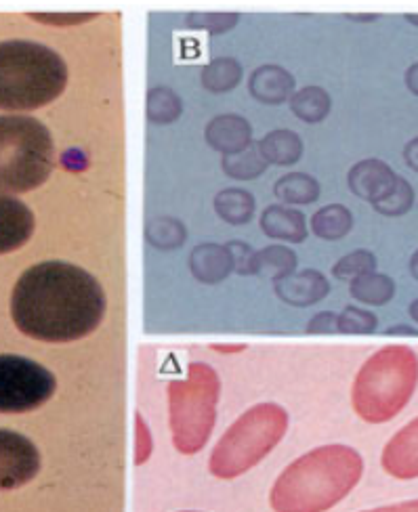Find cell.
<instances>
[{
    "label": "cell",
    "instance_id": "6da1fadb",
    "mask_svg": "<svg viewBox=\"0 0 418 512\" xmlns=\"http://www.w3.org/2000/svg\"><path fill=\"white\" fill-rule=\"evenodd\" d=\"M106 309V292L95 277L64 261L30 267L11 296L15 326L43 343H72L93 334Z\"/></svg>",
    "mask_w": 418,
    "mask_h": 512
},
{
    "label": "cell",
    "instance_id": "d4e9b609",
    "mask_svg": "<svg viewBox=\"0 0 418 512\" xmlns=\"http://www.w3.org/2000/svg\"><path fill=\"white\" fill-rule=\"evenodd\" d=\"M242 72L240 66L234 59H217L208 66L202 74V80L206 84V89L211 91H227L234 89L238 80H240Z\"/></svg>",
    "mask_w": 418,
    "mask_h": 512
},
{
    "label": "cell",
    "instance_id": "2e32d148",
    "mask_svg": "<svg viewBox=\"0 0 418 512\" xmlns=\"http://www.w3.org/2000/svg\"><path fill=\"white\" fill-rule=\"evenodd\" d=\"M192 271L206 284H215L232 271V254L221 246L204 244L192 254Z\"/></svg>",
    "mask_w": 418,
    "mask_h": 512
},
{
    "label": "cell",
    "instance_id": "83f0119b",
    "mask_svg": "<svg viewBox=\"0 0 418 512\" xmlns=\"http://www.w3.org/2000/svg\"><path fill=\"white\" fill-rule=\"evenodd\" d=\"M376 326H379L376 315L360 307H347L337 315V330L343 334H372Z\"/></svg>",
    "mask_w": 418,
    "mask_h": 512
},
{
    "label": "cell",
    "instance_id": "8fae6325",
    "mask_svg": "<svg viewBox=\"0 0 418 512\" xmlns=\"http://www.w3.org/2000/svg\"><path fill=\"white\" fill-rule=\"evenodd\" d=\"M397 177L393 168L383 160H364L355 164L349 173V187L355 196L370 202L372 206L383 202L397 185Z\"/></svg>",
    "mask_w": 418,
    "mask_h": 512
},
{
    "label": "cell",
    "instance_id": "d6a6232c",
    "mask_svg": "<svg viewBox=\"0 0 418 512\" xmlns=\"http://www.w3.org/2000/svg\"><path fill=\"white\" fill-rule=\"evenodd\" d=\"M404 160L412 170H416L418 173V137L408 141V145L404 147Z\"/></svg>",
    "mask_w": 418,
    "mask_h": 512
},
{
    "label": "cell",
    "instance_id": "5b68a950",
    "mask_svg": "<svg viewBox=\"0 0 418 512\" xmlns=\"http://www.w3.org/2000/svg\"><path fill=\"white\" fill-rule=\"evenodd\" d=\"M55 166L49 128L30 116H0V194H26L43 185Z\"/></svg>",
    "mask_w": 418,
    "mask_h": 512
},
{
    "label": "cell",
    "instance_id": "f1b7e54d",
    "mask_svg": "<svg viewBox=\"0 0 418 512\" xmlns=\"http://www.w3.org/2000/svg\"><path fill=\"white\" fill-rule=\"evenodd\" d=\"M162 99L158 97V91L150 93L148 101V114L152 122H171L181 114V101L177 95H173L169 89H162Z\"/></svg>",
    "mask_w": 418,
    "mask_h": 512
},
{
    "label": "cell",
    "instance_id": "9a60e30c",
    "mask_svg": "<svg viewBox=\"0 0 418 512\" xmlns=\"http://www.w3.org/2000/svg\"><path fill=\"white\" fill-rule=\"evenodd\" d=\"M261 227L265 229L267 236L282 238L288 242H303L307 236L305 219L301 212L282 206H269L261 217Z\"/></svg>",
    "mask_w": 418,
    "mask_h": 512
},
{
    "label": "cell",
    "instance_id": "74e56055",
    "mask_svg": "<svg viewBox=\"0 0 418 512\" xmlns=\"http://www.w3.org/2000/svg\"><path fill=\"white\" fill-rule=\"evenodd\" d=\"M406 21H408V24H412V26H416V28H418V15L410 13V15H406Z\"/></svg>",
    "mask_w": 418,
    "mask_h": 512
},
{
    "label": "cell",
    "instance_id": "cb8c5ba5",
    "mask_svg": "<svg viewBox=\"0 0 418 512\" xmlns=\"http://www.w3.org/2000/svg\"><path fill=\"white\" fill-rule=\"evenodd\" d=\"M292 112L305 122H318L330 112V97L322 89H303L292 97Z\"/></svg>",
    "mask_w": 418,
    "mask_h": 512
},
{
    "label": "cell",
    "instance_id": "e575fe53",
    "mask_svg": "<svg viewBox=\"0 0 418 512\" xmlns=\"http://www.w3.org/2000/svg\"><path fill=\"white\" fill-rule=\"evenodd\" d=\"M389 336H418V330L412 328V326H406V324H397V326H391L387 330Z\"/></svg>",
    "mask_w": 418,
    "mask_h": 512
},
{
    "label": "cell",
    "instance_id": "d590c367",
    "mask_svg": "<svg viewBox=\"0 0 418 512\" xmlns=\"http://www.w3.org/2000/svg\"><path fill=\"white\" fill-rule=\"evenodd\" d=\"M410 273H412L414 280L418 282V250L412 254V259H410Z\"/></svg>",
    "mask_w": 418,
    "mask_h": 512
},
{
    "label": "cell",
    "instance_id": "ac0fdd59",
    "mask_svg": "<svg viewBox=\"0 0 418 512\" xmlns=\"http://www.w3.org/2000/svg\"><path fill=\"white\" fill-rule=\"evenodd\" d=\"M290 89H292V78L278 68L257 70L253 78H250V91H253V95L259 101H265V103L284 101Z\"/></svg>",
    "mask_w": 418,
    "mask_h": 512
},
{
    "label": "cell",
    "instance_id": "3957f363",
    "mask_svg": "<svg viewBox=\"0 0 418 512\" xmlns=\"http://www.w3.org/2000/svg\"><path fill=\"white\" fill-rule=\"evenodd\" d=\"M68 84L59 53L32 40L0 42V110L30 112L53 103Z\"/></svg>",
    "mask_w": 418,
    "mask_h": 512
},
{
    "label": "cell",
    "instance_id": "4fadbf2b",
    "mask_svg": "<svg viewBox=\"0 0 418 512\" xmlns=\"http://www.w3.org/2000/svg\"><path fill=\"white\" fill-rule=\"evenodd\" d=\"M276 292L290 305L307 307L322 301V298L330 292V284L326 277L316 271H303L288 280H278Z\"/></svg>",
    "mask_w": 418,
    "mask_h": 512
},
{
    "label": "cell",
    "instance_id": "7c38bea8",
    "mask_svg": "<svg viewBox=\"0 0 418 512\" xmlns=\"http://www.w3.org/2000/svg\"><path fill=\"white\" fill-rule=\"evenodd\" d=\"M34 233L32 210L11 196L0 194V254L19 250Z\"/></svg>",
    "mask_w": 418,
    "mask_h": 512
},
{
    "label": "cell",
    "instance_id": "8d00e7d4",
    "mask_svg": "<svg viewBox=\"0 0 418 512\" xmlns=\"http://www.w3.org/2000/svg\"><path fill=\"white\" fill-rule=\"evenodd\" d=\"M408 313H410V317L414 319V322L418 324V298H416V301H412V305L408 307Z\"/></svg>",
    "mask_w": 418,
    "mask_h": 512
},
{
    "label": "cell",
    "instance_id": "f35d334b",
    "mask_svg": "<svg viewBox=\"0 0 418 512\" xmlns=\"http://www.w3.org/2000/svg\"><path fill=\"white\" fill-rule=\"evenodd\" d=\"M179 512H200V510H179Z\"/></svg>",
    "mask_w": 418,
    "mask_h": 512
},
{
    "label": "cell",
    "instance_id": "ffe728a7",
    "mask_svg": "<svg viewBox=\"0 0 418 512\" xmlns=\"http://www.w3.org/2000/svg\"><path fill=\"white\" fill-rule=\"evenodd\" d=\"M215 208L227 223H246L255 212V200L244 189H227L217 196Z\"/></svg>",
    "mask_w": 418,
    "mask_h": 512
},
{
    "label": "cell",
    "instance_id": "603a6c76",
    "mask_svg": "<svg viewBox=\"0 0 418 512\" xmlns=\"http://www.w3.org/2000/svg\"><path fill=\"white\" fill-rule=\"evenodd\" d=\"M250 271L263 273V275H274V277H284L292 269L297 267L295 254L286 248H267L265 252L257 254L253 261H250Z\"/></svg>",
    "mask_w": 418,
    "mask_h": 512
},
{
    "label": "cell",
    "instance_id": "836d02e7",
    "mask_svg": "<svg viewBox=\"0 0 418 512\" xmlns=\"http://www.w3.org/2000/svg\"><path fill=\"white\" fill-rule=\"evenodd\" d=\"M406 87L412 95L418 97V61L406 70Z\"/></svg>",
    "mask_w": 418,
    "mask_h": 512
},
{
    "label": "cell",
    "instance_id": "4dcf8cb0",
    "mask_svg": "<svg viewBox=\"0 0 418 512\" xmlns=\"http://www.w3.org/2000/svg\"><path fill=\"white\" fill-rule=\"evenodd\" d=\"M307 332H320V334H328V332H337V315L334 313H320L313 322L307 326Z\"/></svg>",
    "mask_w": 418,
    "mask_h": 512
},
{
    "label": "cell",
    "instance_id": "484cf974",
    "mask_svg": "<svg viewBox=\"0 0 418 512\" xmlns=\"http://www.w3.org/2000/svg\"><path fill=\"white\" fill-rule=\"evenodd\" d=\"M414 200L416 198H414L412 185L404 177H400L391 194L383 202L374 204V210L381 212V215H385V217H402V215H406V212L412 210Z\"/></svg>",
    "mask_w": 418,
    "mask_h": 512
},
{
    "label": "cell",
    "instance_id": "5bb4252c",
    "mask_svg": "<svg viewBox=\"0 0 418 512\" xmlns=\"http://www.w3.org/2000/svg\"><path fill=\"white\" fill-rule=\"evenodd\" d=\"M206 137L208 143L223 149V152L238 154L250 143V126L236 116H223L208 124Z\"/></svg>",
    "mask_w": 418,
    "mask_h": 512
},
{
    "label": "cell",
    "instance_id": "1f68e13d",
    "mask_svg": "<svg viewBox=\"0 0 418 512\" xmlns=\"http://www.w3.org/2000/svg\"><path fill=\"white\" fill-rule=\"evenodd\" d=\"M360 512H418V498L416 500H404V502H395V504H385V506H376Z\"/></svg>",
    "mask_w": 418,
    "mask_h": 512
},
{
    "label": "cell",
    "instance_id": "30bf717a",
    "mask_svg": "<svg viewBox=\"0 0 418 512\" xmlns=\"http://www.w3.org/2000/svg\"><path fill=\"white\" fill-rule=\"evenodd\" d=\"M383 471L397 481L418 479V416L404 424L383 447Z\"/></svg>",
    "mask_w": 418,
    "mask_h": 512
},
{
    "label": "cell",
    "instance_id": "4316f807",
    "mask_svg": "<svg viewBox=\"0 0 418 512\" xmlns=\"http://www.w3.org/2000/svg\"><path fill=\"white\" fill-rule=\"evenodd\" d=\"M376 269V256L370 250H355L347 254L334 265L332 273L339 277V280H355V277H362L366 273H374Z\"/></svg>",
    "mask_w": 418,
    "mask_h": 512
},
{
    "label": "cell",
    "instance_id": "8992f818",
    "mask_svg": "<svg viewBox=\"0 0 418 512\" xmlns=\"http://www.w3.org/2000/svg\"><path fill=\"white\" fill-rule=\"evenodd\" d=\"M286 429L288 414L278 403L255 405L223 433L208 458V471L223 481L248 473L282 441Z\"/></svg>",
    "mask_w": 418,
    "mask_h": 512
},
{
    "label": "cell",
    "instance_id": "277c9868",
    "mask_svg": "<svg viewBox=\"0 0 418 512\" xmlns=\"http://www.w3.org/2000/svg\"><path fill=\"white\" fill-rule=\"evenodd\" d=\"M418 389V355L406 345L376 351L353 380L351 405L368 424H385L404 412Z\"/></svg>",
    "mask_w": 418,
    "mask_h": 512
},
{
    "label": "cell",
    "instance_id": "44dd1931",
    "mask_svg": "<svg viewBox=\"0 0 418 512\" xmlns=\"http://www.w3.org/2000/svg\"><path fill=\"white\" fill-rule=\"evenodd\" d=\"M261 156L276 164H292L301 156V141L290 131L271 133L265 141H261Z\"/></svg>",
    "mask_w": 418,
    "mask_h": 512
},
{
    "label": "cell",
    "instance_id": "ba28073f",
    "mask_svg": "<svg viewBox=\"0 0 418 512\" xmlns=\"http://www.w3.org/2000/svg\"><path fill=\"white\" fill-rule=\"evenodd\" d=\"M55 389V376L38 361L0 355V414L34 412L53 397Z\"/></svg>",
    "mask_w": 418,
    "mask_h": 512
},
{
    "label": "cell",
    "instance_id": "7a4b0ae2",
    "mask_svg": "<svg viewBox=\"0 0 418 512\" xmlns=\"http://www.w3.org/2000/svg\"><path fill=\"white\" fill-rule=\"evenodd\" d=\"M364 477V458L349 445H322L284 468L269 492L274 512H328Z\"/></svg>",
    "mask_w": 418,
    "mask_h": 512
},
{
    "label": "cell",
    "instance_id": "f546056e",
    "mask_svg": "<svg viewBox=\"0 0 418 512\" xmlns=\"http://www.w3.org/2000/svg\"><path fill=\"white\" fill-rule=\"evenodd\" d=\"M135 464L141 466L150 460L152 450H154V441H152V433L150 426L145 424V420L141 418V414L135 416Z\"/></svg>",
    "mask_w": 418,
    "mask_h": 512
},
{
    "label": "cell",
    "instance_id": "7402d4cb",
    "mask_svg": "<svg viewBox=\"0 0 418 512\" xmlns=\"http://www.w3.org/2000/svg\"><path fill=\"white\" fill-rule=\"evenodd\" d=\"M318 194H320L318 181L307 175H288L280 179L276 185V196L290 204H297V202L307 204L311 200H316Z\"/></svg>",
    "mask_w": 418,
    "mask_h": 512
},
{
    "label": "cell",
    "instance_id": "d6986e66",
    "mask_svg": "<svg viewBox=\"0 0 418 512\" xmlns=\"http://www.w3.org/2000/svg\"><path fill=\"white\" fill-rule=\"evenodd\" d=\"M311 227L324 240H339V238L347 236V233L351 231L353 217H351V212L345 206L332 204V206L322 208L318 215L313 217Z\"/></svg>",
    "mask_w": 418,
    "mask_h": 512
},
{
    "label": "cell",
    "instance_id": "9c48e42d",
    "mask_svg": "<svg viewBox=\"0 0 418 512\" xmlns=\"http://www.w3.org/2000/svg\"><path fill=\"white\" fill-rule=\"evenodd\" d=\"M40 471L38 447L24 435L0 429V492L28 485Z\"/></svg>",
    "mask_w": 418,
    "mask_h": 512
},
{
    "label": "cell",
    "instance_id": "e0dca14e",
    "mask_svg": "<svg viewBox=\"0 0 418 512\" xmlns=\"http://www.w3.org/2000/svg\"><path fill=\"white\" fill-rule=\"evenodd\" d=\"M351 296L355 301L372 307H383L395 296V282L385 273H366L362 277H355L349 286Z\"/></svg>",
    "mask_w": 418,
    "mask_h": 512
},
{
    "label": "cell",
    "instance_id": "52a82bcc",
    "mask_svg": "<svg viewBox=\"0 0 418 512\" xmlns=\"http://www.w3.org/2000/svg\"><path fill=\"white\" fill-rule=\"evenodd\" d=\"M219 393V376L206 364H192L185 378L171 382L169 416L177 452L185 456L198 454L211 439Z\"/></svg>",
    "mask_w": 418,
    "mask_h": 512
}]
</instances>
